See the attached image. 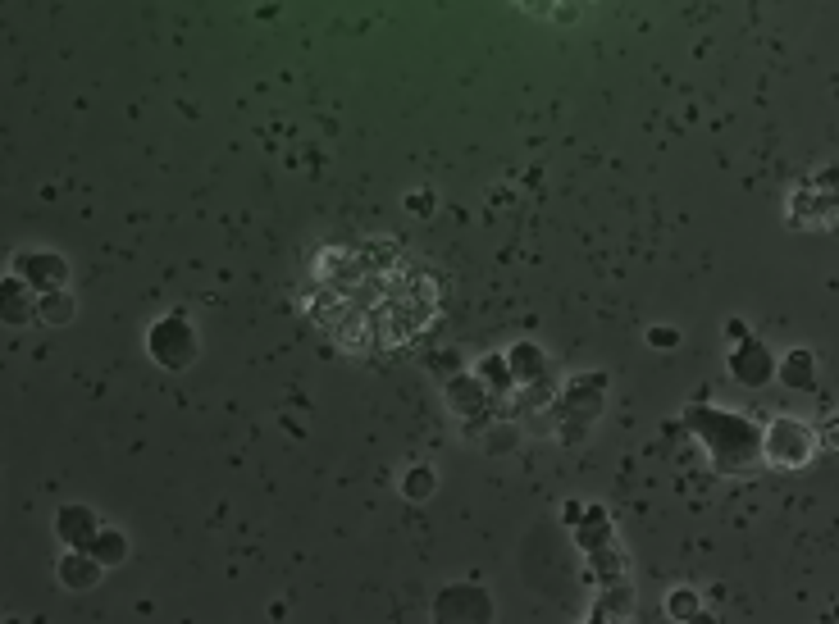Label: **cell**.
Returning <instances> with one entry per match:
<instances>
[{
  "instance_id": "3",
  "label": "cell",
  "mask_w": 839,
  "mask_h": 624,
  "mask_svg": "<svg viewBox=\"0 0 839 624\" xmlns=\"http://www.w3.org/2000/svg\"><path fill=\"white\" fill-rule=\"evenodd\" d=\"M730 369H735L744 383H762L771 374V360L757 342H748V351H735V356H730Z\"/></svg>"
},
{
  "instance_id": "6",
  "label": "cell",
  "mask_w": 839,
  "mask_h": 624,
  "mask_svg": "<svg viewBox=\"0 0 839 624\" xmlns=\"http://www.w3.org/2000/svg\"><path fill=\"white\" fill-rule=\"evenodd\" d=\"M671 615H694V593H671Z\"/></svg>"
},
{
  "instance_id": "1",
  "label": "cell",
  "mask_w": 839,
  "mask_h": 624,
  "mask_svg": "<svg viewBox=\"0 0 839 624\" xmlns=\"http://www.w3.org/2000/svg\"><path fill=\"white\" fill-rule=\"evenodd\" d=\"M306 310L347 351H397L425 333L438 292L397 246L361 242L320 251L306 274Z\"/></svg>"
},
{
  "instance_id": "4",
  "label": "cell",
  "mask_w": 839,
  "mask_h": 624,
  "mask_svg": "<svg viewBox=\"0 0 839 624\" xmlns=\"http://www.w3.org/2000/svg\"><path fill=\"white\" fill-rule=\"evenodd\" d=\"M69 315H73V301L69 297H46L42 301V319H46V324H64Z\"/></svg>"
},
{
  "instance_id": "5",
  "label": "cell",
  "mask_w": 839,
  "mask_h": 624,
  "mask_svg": "<svg viewBox=\"0 0 839 624\" xmlns=\"http://www.w3.org/2000/svg\"><path fill=\"white\" fill-rule=\"evenodd\" d=\"M406 497H429V488H434V479H429V474H411V483H406Z\"/></svg>"
},
{
  "instance_id": "2",
  "label": "cell",
  "mask_w": 839,
  "mask_h": 624,
  "mask_svg": "<svg viewBox=\"0 0 839 624\" xmlns=\"http://www.w3.org/2000/svg\"><path fill=\"white\" fill-rule=\"evenodd\" d=\"M785 447H789L785 461H789V465H803V461L812 456V433H808V429H798L794 420L776 424V429H771V461H776V456H780Z\"/></svg>"
}]
</instances>
